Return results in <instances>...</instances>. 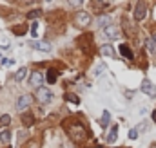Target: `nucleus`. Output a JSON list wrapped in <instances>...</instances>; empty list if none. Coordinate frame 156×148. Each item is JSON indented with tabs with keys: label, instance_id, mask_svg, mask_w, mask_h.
Returning <instances> with one entry per match:
<instances>
[{
	"label": "nucleus",
	"instance_id": "39448f33",
	"mask_svg": "<svg viewBox=\"0 0 156 148\" xmlns=\"http://www.w3.org/2000/svg\"><path fill=\"white\" fill-rule=\"evenodd\" d=\"M142 92H145L147 96H151V98H154L156 96V87L153 81H149V79H144L142 81Z\"/></svg>",
	"mask_w": 156,
	"mask_h": 148
},
{
	"label": "nucleus",
	"instance_id": "7c9ffc66",
	"mask_svg": "<svg viewBox=\"0 0 156 148\" xmlns=\"http://www.w3.org/2000/svg\"><path fill=\"white\" fill-rule=\"evenodd\" d=\"M100 148H102V146H100Z\"/></svg>",
	"mask_w": 156,
	"mask_h": 148
},
{
	"label": "nucleus",
	"instance_id": "1a4fd4ad",
	"mask_svg": "<svg viewBox=\"0 0 156 148\" xmlns=\"http://www.w3.org/2000/svg\"><path fill=\"white\" fill-rule=\"evenodd\" d=\"M29 85L40 89V87H42V72H33L31 74V76H29Z\"/></svg>",
	"mask_w": 156,
	"mask_h": 148
},
{
	"label": "nucleus",
	"instance_id": "f8f14e48",
	"mask_svg": "<svg viewBox=\"0 0 156 148\" xmlns=\"http://www.w3.org/2000/svg\"><path fill=\"white\" fill-rule=\"evenodd\" d=\"M116 139H118V126L115 125V126L109 130V136H107V143H109V145H113V143H116Z\"/></svg>",
	"mask_w": 156,
	"mask_h": 148
},
{
	"label": "nucleus",
	"instance_id": "ddd939ff",
	"mask_svg": "<svg viewBox=\"0 0 156 148\" xmlns=\"http://www.w3.org/2000/svg\"><path fill=\"white\" fill-rule=\"evenodd\" d=\"M120 54H122L123 58H127V60H133V51H131L125 43H122V45H120Z\"/></svg>",
	"mask_w": 156,
	"mask_h": 148
},
{
	"label": "nucleus",
	"instance_id": "f3484780",
	"mask_svg": "<svg viewBox=\"0 0 156 148\" xmlns=\"http://www.w3.org/2000/svg\"><path fill=\"white\" fill-rule=\"evenodd\" d=\"M26 76H27V69H26V67H20V69L16 71V74H15V79H16V81H22Z\"/></svg>",
	"mask_w": 156,
	"mask_h": 148
},
{
	"label": "nucleus",
	"instance_id": "c756f323",
	"mask_svg": "<svg viewBox=\"0 0 156 148\" xmlns=\"http://www.w3.org/2000/svg\"><path fill=\"white\" fill-rule=\"evenodd\" d=\"M0 58H2V56H0Z\"/></svg>",
	"mask_w": 156,
	"mask_h": 148
},
{
	"label": "nucleus",
	"instance_id": "9d476101",
	"mask_svg": "<svg viewBox=\"0 0 156 148\" xmlns=\"http://www.w3.org/2000/svg\"><path fill=\"white\" fill-rule=\"evenodd\" d=\"M100 52H102L104 56H107V58H115V56H116V52H115L113 45H109V43L102 45V47H100Z\"/></svg>",
	"mask_w": 156,
	"mask_h": 148
},
{
	"label": "nucleus",
	"instance_id": "423d86ee",
	"mask_svg": "<svg viewBox=\"0 0 156 148\" xmlns=\"http://www.w3.org/2000/svg\"><path fill=\"white\" fill-rule=\"evenodd\" d=\"M76 24L80 27H87L91 24V15L89 13H78L76 15Z\"/></svg>",
	"mask_w": 156,
	"mask_h": 148
},
{
	"label": "nucleus",
	"instance_id": "6e6552de",
	"mask_svg": "<svg viewBox=\"0 0 156 148\" xmlns=\"http://www.w3.org/2000/svg\"><path fill=\"white\" fill-rule=\"evenodd\" d=\"M31 47L37 49V51H42V52H51V49H53L51 43H47V42H33Z\"/></svg>",
	"mask_w": 156,
	"mask_h": 148
},
{
	"label": "nucleus",
	"instance_id": "aec40b11",
	"mask_svg": "<svg viewBox=\"0 0 156 148\" xmlns=\"http://www.w3.org/2000/svg\"><path fill=\"white\" fill-rule=\"evenodd\" d=\"M13 35H16V36L26 35V27H24V25H16V27H13Z\"/></svg>",
	"mask_w": 156,
	"mask_h": 148
},
{
	"label": "nucleus",
	"instance_id": "0eeeda50",
	"mask_svg": "<svg viewBox=\"0 0 156 148\" xmlns=\"http://www.w3.org/2000/svg\"><path fill=\"white\" fill-rule=\"evenodd\" d=\"M104 35L109 38V40H116V38L120 36V31H118L116 25H113V24H111L109 27H105V29H104Z\"/></svg>",
	"mask_w": 156,
	"mask_h": 148
},
{
	"label": "nucleus",
	"instance_id": "6ab92c4d",
	"mask_svg": "<svg viewBox=\"0 0 156 148\" xmlns=\"http://www.w3.org/2000/svg\"><path fill=\"white\" fill-rule=\"evenodd\" d=\"M0 141H2L4 145H7V143L11 141V132H9V130H4V132H0Z\"/></svg>",
	"mask_w": 156,
	"mask_h": 148
},
{
	"label": "nucleus",
	"instance_id": "f257e3e1",
	"mask_svg": "<svg viewBox=\"0 0 156 148\" xmlns=\"http://www.w3.org/2000/svg\"><path fill=\"white\" fill-rule=\"evenodd\" d=\"M67 134L71 136V139H73L75 143H82V141H85V137H87V130H85V126H82L80 123L71 125L69 130H67Z\"/></svg>",
	"mask_w": 156,
	"mask_h": 148
},
{
	"label": "nucleus",
	"instance_id": "a211bd4d",
	"mask_svg": "<svg viewBox=\"0 0 156 148\" xmlns=\"http://www.w3.org/2000/svg\"><path fill=\"white\" fill-rule=\"evenodd\" d=\"M145 47H147V49H149V51H151L153 54H156V42L153 40V36L145 40Z\"/></svg>",
	"mask_w": 156,
	"mask_h": 148
},
{
	"label": "nucleus",
	"instance_id": "20e7f679",
	"mask_svg": "<svg viewBox=\"0 0 156 148\" xmlns=\"http://www.w3.org/2000/svg\"><path fill=\"white\" fill-rule=\"evenodd\" d=\"M29 105H31V96H29V94H24V96H20L18 101H16V110L24 112Z\"/></svg>",
	"mask_w": 156,
	"mask_h": 148
},
{
	"label": "nucleus",
	"instance_id": "b1692460",
	"mask_svg": "<svg viewBox=\"0 0 156 148\" xmlns=\"http://www.w3.org/2000/svg\"><path fill=\"white\" fill-rule=\"evenodd\" d=\"M104 71H105V63H98V65H96V69H94V74H96V76H100V74H104Z\"/></svg>",
	"mask_w": 156,
	"mask_h": 148
},
{
	"label": "nucleus",
	"instance_id": "4468645a",
	"mask_svg": "<svg viewBox=\"0 0 156 148\" xmlns=\"http://www.w3.org/2000/svg\"><path fill=\"white\" fill-rule=\"evenodd\" d=\"M56 79H58V72H56V69H49V71H47V83L53 85V83H56Z\"/></svg>",
	"mask_w": 156,
	"mask_h": 148
},
{
	"label": "nucleus",
	"instance_id": "7ed1b4c3",
	"mask_svg": "<svg viewBox=\"0 0 156 148\" xmlns=\"http://www.w3.org/2000/svg\"><path fill=\"white\" fill-rule=\"evenodd\" d=\"M145 15H147V5H145V2H138L136 4V7H134V20H144L145 18Z\"/></svg>",
	"mask_w": 156,
	"mask_h": 148
},
{
	"label": "nucleus",
	"instance_id": "f03ea898",
	"mask_svg": "<svg viewBox=\"0 0 156 148\" xmlns=\"http://www.w3.org/2000/svg\"><path fill=\"white\" fill-rule=\"evenodd\" d=\"M37 99H38L42 105H47L53 99V92L47 87H40V89H37Z\"/></svg>",
	"mask_w": 156,
	"mask_h": 148
},
{
	"label": "nucleus",
	"instance_id": "dca6fc26",
	"mask_svg": "<svg viewBox=\"0 0 156 148\" xmlns=\"http://www.w3.org/2000/svg\"><path fill=\"white\" fill-rule=\"evenodd\" d=\"M22 123H24V126H31V125L35 123V117H33L31 114H24V116H22Z\"/></svg>",
	"mask_w": 156,
	"mask_h": 148
},
{
	"label": "nucleus",
	"instance_id": "bb28decb",
	"mask_svg": "<svg viewBox=\"0 0 156 148\" xmlns=\"http://www.w3.org/2000/svg\"><path fill=\"white\" fill-rule=\"evenodd\" d=\"M145 128H147V123H140L138 126H136V132L140 134V132H145Z\"/></svg>",
	"mask_w": 156,
	"mask_h": 148
},
{
	"label": "nucleus",
	"instance_id": "412c9836",
	"mask_svg": "<svg viewBox=\"0 0 156 148\" xmlns=\"http://www.w3.org/2000/svg\"><path fill=\"white\" fill-rule=\"evenodd\" d=\"M40 15H42V11H40V9H35V11H29V13H27V18H29V20H37Z\"/></svg>",
	"mask_w": 156,
	"mask_h": 148
},
{
	"label": "nucleus",
	"instance_id": "4be33fe9",
	"mask_svg": "<svg viewBox=\"0 0 156 148\" xmlns=\"http://www.w3.org/2000/svg\"><path fill=\"white\" fill-rule=\"evenodd\" d=\"M9 123H11V116H9V114H4V116L0 117V125L5 126V125H9Z\"/></svg>",
	"mask_w": 156,
	"mask_h": 148
},
{
	"label": "nucleus",
	"instance_id": "a878e982",
	"mask_svg": "<svg viewBox=\"0 0 156 148\" xmlns=\"http://www.w3.org/2000/svg\"><path fill=\"white\" fill-rule=\"evenodd\" d=\"M0 47L2 49H7L9 47V40L7 38H0Z\"/></svg>",
	"mask_w": 156,
	"mask_h": 148
},
{
	"label": "nucleus",
	"instance_id": "cd10ccee",
	"mask_svg": "<svg viewBox=\"0 0 156 148\" xmlns=\"http://www.w3.org/2000/svg\"><path fill=\"white\" fill-rule=\"evenodd\" d=\"M136 137H138V132H136V128L129 130V139H136Z\"/></svg>",
	"mask_w": 156,
	"mask_h": 148
},
{
	"label": "nucleus",
	"instance_id": "2eb2a0df",
	"mask_svg": "<svg viewBox=\"0 0 156 148\" xmlns=\"http://www.w3.org/2000/svg\"><path fill=\"white\" fill-rule=\"evenodd\" d=\"M109 121H111V114H109L107 110H104L102 117H100V126H102V128H105V126L109 125Z\"/></svg>",
	"mask_w": 156,
	"mask_h": 148
},
{
	"label": "nucleus",
	"instance_id": "c85d7f7f",
	"mask_svg": "<svg viewBox=\"0 0 156 148\" xmlns=\"http://www.w3.org/2000/svg\"><path fill=\"white\" fill-rule=\"evenodd\" d=\"M153 121H154V123H156V110L153 112Z\"/></svg>",
	"mask_w": 156,
	"mask_h": 148
},
{
	"label": "nucleus",
	"instance_id": "393cba45",
	"mask_svg": "<svg viewBox=\"0 0 156 148\" xmlns=\"http://www.w3.org/2000/svg\"><path fill=\"white\" fill-rule=\"evenodd\" d=\"M31 36H38V24L37 22H33V25H31Z\"/></svg>",
	"mask_w": 156,
	"mask_h": 148
},
{
	"label": "nucleus",
	"instance_id": "5701e85b",
	"mask_svg": "<svg viewBox=\"0 0 156 148\" xmlns=\"http://www.w3.org/2000/svg\"><path fill=\"white\" fill-rule=\"evenodd\" d=\"M66 99H67V101H71V103H75V105L80 103V99H78L76 94H67V96H66Z\"/></svg>",
	"mask_w": 156,
	"mask_h": 148
},
{
	"label": "nucleus",
	"instance_id": "9b49d317",
	"mask_svg": "<svg viewBox=\"0 0 156 148\" xmlns=\"http://www.w3.org/2000/svg\"><path fill=\"white\" fill-rule=\"evenodd\" d=\"M111 25V16L109 15H102L100 18H98V27L100 29H105V27H109Z\"/></svg>",
	"mask_w": 156,
	"mask_h": 148
}]
</instances>
